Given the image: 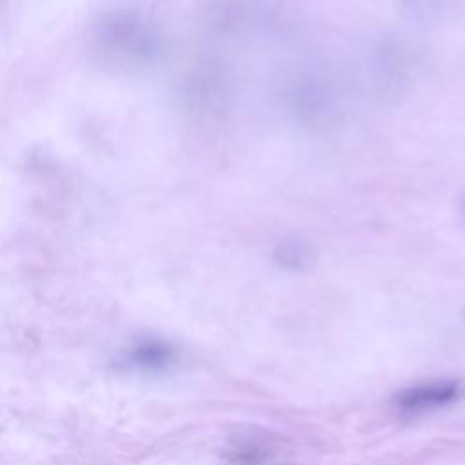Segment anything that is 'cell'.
I'll list each match as a JSON object with an SVG mask.
<instances>
[{"label": "cell", "instance_id": "cell-1", "mask_svg": "<svg viewBox=\"0 0 465 465\" xmlns=\"http://www.w3.org/2000/svg\"><path fill=\"white\" fill-rule=\"evenodd\" d=\"M458 395V385L442 382V384H425L400 393L398 404L405 409H424L435 405L449 404Z\"/></svg>", "mask_w": 465, "mask_h": 465}]
</instances>
